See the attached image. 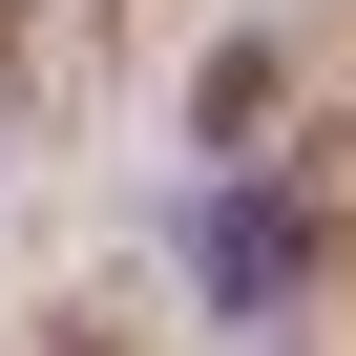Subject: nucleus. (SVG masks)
I'll return each instance as SVG.
<instances>
[{
	"instance_id": "nucleus-1",
	"label": "nucleus",
	"mask_w": 356,
	"mask_h": 356,
	"mask_svg": "<svg viewBox=\"0 0 356 356\" xmlns=\"http://www.w3.org/2000/svg\"><path fill=\"white\" fill-rule=\"evenodd\" d=\"M189 273H210V314H273V293L314 273V210H293V189H231V210L189 231Z\"/></svg>"
}]
</instances>
